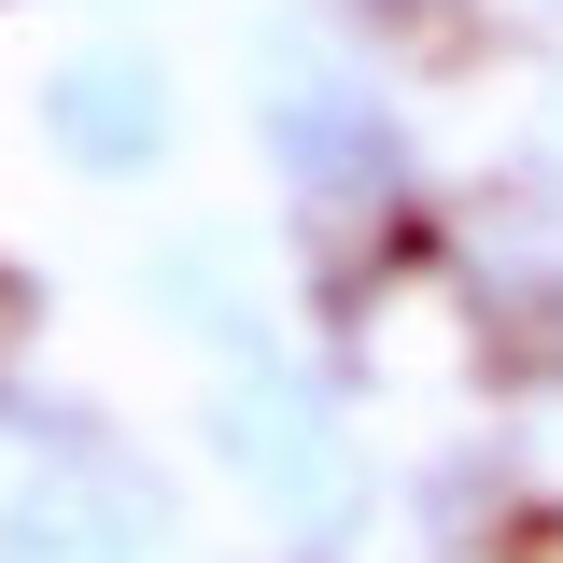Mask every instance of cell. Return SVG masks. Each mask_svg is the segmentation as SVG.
I'll return each instance as SVG.
<instances>
[{
	"label": "cell",
	"mask_w": 563,
	"mask_h": 563,
	"mask_svg": "<svg viewBox=\"0 0 563 563\" xmlns=\"http://www.w3.org/2000/svg\"><path fill=\"white\" fill-rule=\"evenodd\" d=\"M268 169L310 211H395V184H409V128H395L380 85H282V99H268Z\"/></svg>",
	"instance_id": "obj_3"
},
{
	"label": "cell",
	"mask_w": 563,
	"mask_h": 563,
	"mask_svg": "<svg viewBox=\"0 0 563 563\" xmlns=\"http://www.w3.org/2000/svg\"><path fill=\"white\" fill-rule=\"evenodd\" d=\"M155 536H169V507L113 451H57L43 479L0 493V563H155Z\"/></svg>",
	"instance_id": "obj_2"
},
{
	"label": "cell",
	"mask_w": 563,
	"mask_h": 563,
	"mask_svg": "<svg viewBox=\"0 0 563 563\" xmlns=\"http://www.w3.org/2000/svg\"><path fill=\"white\" fill-rule=\"evenodd\" d=\"M211 451L268 493L296 536H339V521H352V437H339V409H324L282 352H240V366H225V395H211Z\"/></svg>",
	"instance_id": "obj_1"
},
{
	"label": "cell",
	"mask_w": 563,
	"mask_h": 563,
	"mask_svg": "<svg viewBox=\"0 0 563 563\" xmlns=\"http://www.w3.org/2000/svg\"><path fill=\"white\" fill-rule=\"evenodd\" d=\"M155 296H169V310H198V339H240L254 352V296H240V240H169V254H155Z\"/></svg>",
	"instance_id": "obj_5"
},
{
	"label": "cell",
	"mask_w": 563,
	"mask_h": 563,
	"mask_svg": "<svg viewBox=\"0 0 563 563\" xmlns=\"http://www.w3.org/2000/svg\"><path fill=\"white\" fill-rule=\"evenodd\" d=\"M507 563H563V521H536V536H507Z\"/></svg>",
	"instance_id": "obj_6"
},
{
	"label": "cell",
	"mask_w": 563,
	"mask_h": 563,
	"mask_svg": "<svg viewBox=\"0 0 563 563\" xmlns=\"http://www.w3.org/2000/svg\"><path fill=\"white\" fill-rule=\"evenodd\" d=\"M43 141H57L70 169L128 184V169H155V155H169V85H155L141 57H70L57 85H43Z\"/></svg>",
	"instance_id": "obj_4"
}]
</instances>
